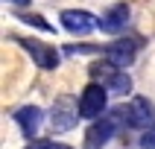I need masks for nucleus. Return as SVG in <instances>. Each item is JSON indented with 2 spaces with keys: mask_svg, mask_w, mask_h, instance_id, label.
<instances>
[{
  "mask_svg": "<svg viewBox=\"0 0 155 149\" xmlns=\"http://www.w3.org/2000/svg\"><path fill=\"white\" fill-rule=\"evenodd\" d=\"M111 117L117 120V126L123 129H140L147 131L149 126H155V102L147 96H132L126 105L114 108Z\"/></svg>",
  "mask_w": 155,
  "mask_h": 149,
  "instance_id": "f257e3e1",
  "label": "nucleus"
},
{
  "mask_svg": "<svg viewBox=\"0 0 155 149\" xmlns=\"http://www.w3.org/2000/svg\"><path fill=\"white\" fill-rule=\"evenodd\" d=\"M88 73H91V79H94V82H100V85L108 88V94L126 96V94L132 91V79H129V73H126L123 67H117V64H111L108 59L94 61V64L88 67Z\"/></svg>",
  "mask_w": 155,
  "mask_h": 149,
  "instance_id": "f03ea898",
  "label": "nucleus"
},
{
  "mask_svg": "<svg viewBox=\"0 0 155 149\" xmlns=\"http://www.w3.org/2000/svg\"><path fill=\"white\" fill-rule=\"evenodd\" d=\"M79 117H82V111H79V99H73V96L61 94L56 102H53L50 108V126L53 131H70L76 129Z\"/></svg>",
  "mask_w": 155,
  "mask_h": 149,
  "instance_id": "7ed1b4c3",
  "label": "nucleus"
},
{
  "mask_svg": "<svg viewBox=\"0 0 155 149\" xmlns=\"http://www.w3.org/2000/svg\"><path fill=\"white\" fill-rule=\"evenodd\" d=\"M108 108V88L100 85V82H91V85L82 88L79 94V111L85 120H100Z\"/></svg>",
  "mask_w": 155,
  "mask_h": 149,
  "instance_id": "20e7f679",
  "label": "nucleus"
},
{
  "mask_svg": "<svg viewBox=\"0 0 155 149\" xmlns=\"http://www.w3.org/2000/svg\"><path fill=\"white\" fill-rule=\"evenodd\" d=\"M15 44H21L26 53H29V59L35 61V67L41 70H56L61 61V53L53 47V44H44L38 41V38H21V35H15Z\"/></svg>",
  "mask_w": 155,
  "mask_h": 149,
  "instance_id": "39448f33",
  "label": "nucleus"
},
{
  "mask_svg": "<svg viewBox=\"0 0 155 149\" xmlns=\"http://www.w3.org/2000/svg\"><path fill=\"white\" fill-rule=\"evenodd\" d=\"M140 47H143V38H132V35H126V38H117V41L105 44L103 56L111 61V64H117V67H129L132 61H135V56H138Z\"/></svg>",
  "mask_w": 155,
  "mask_h": 149,
  "instance_id": "423d86ee",
  "label": "nucleus"
},
{
  "mask_svg": "<svg viewBox=\"0 0 155 149\" xmlns=\"http://www.w3.org/2000/svg\"><path fill=\"white\" fill-rule=\"evenodd\" d=\"M117 129H120V126H117V120H114L111 114H103L100 120H91V126H88V131H85V149H103L105 143L114 138Z\"/></svg>",
  "mask_w": 155,
  "mask_h": 149,
  "instance_id": "0eeeda50",
  "label": "nucleus"
},
{
  "mask_svg": "<svg viewBox=\"0 0 155 149\" xmlns=\"http://www.w3.org/2000/svg\"><path fill=\"white\" fill-rule=\"evenodd\" d=\"M59 21L70 35H88L100 26V18H94L88 9H64L59 15Z\"/></svg>",
  "mask_w": 155,
  "mask_h": 149,
  "instance_id": "6e6552de",
  "label": "nucleus"
},
{
  "mask_svg": "<svg viewBox=\"0 0 155 149\" xmlns=\"http://www.w3.org/2000/svg\"><path fill=\"white\" fill-rule=\"evenodd\" d=\"M12 120L18 123V129L24 131L26 138H35L38 129H41V123H44V111L38 105H21V108L12 114Z\"/></svg>",
  "mask_w": 155,
  "mask_h": 149,
  "instance_id": "1a4fd4ad",
  "label": "nucleus"
},
{
  "mask_svg": "<svg viewBox=\"0 0 155 149\" xmlns=\"http://www.w3.org/2000/svg\"><path fill=\"white\" fill-rule=\"evenodd\" d=\"M126 26H129V6H126V3H114V6L100 18V29L108 32V35L123 32Z\"/></svg>",
  "mask_w": 155,
  "mask_h": 149,
  "instance_id": "9d476101",
  "label": "nucleus"
},
{
  "mask_svg": "<svg viewBox=\"0 0 155 149\" xmlns=\"http://www.w3.org/2000/svg\"><path fill=\"white\" fill-rule=\"evenodd\" d=\"M18 21L26 24V26H35V29H41V32H53V24L44 21L41 15H35V12H18Z\"/></svg>",
  "mask_w": 155,
  "mask_h": 149,
  "instance_id": "9b49d317",
  "label": "nucleus"
},
{
  "mask_svg": "<svg viewBox=\"0 0 155 149\" xmlns=\"http://www.w3.org/2000/svg\"><path fill=\"white\" fill-rule=\"evenodd\" d=\"M26 149H70V146H64V143H56V140H35V143H29Z\"/></svg>",
  "mask_w": 155,
  "mask_h": 149,
  "instance_id": "f8f14e48",
  "label": "nucleus"
},
{
  "mask_svg": "<svg viewBox=\"0 0 155 149\" xmlns=\"http://www.w3.org/2000/svg\"><path fill=\"white\" fill-rule=\"evenodd\" d=\"M140 146L143 149H155V126H149V129L140 134Z\"/></svg>",
  "mask_w": 155,
  "mask_h": 149,
  "instance_id": "ddd939ff",
  "label": "nucleus"
},
{
  "mask_svg": "<svg viewBox=\"0 0 155 149\" xmlns=\"http://www.w3.org/2000/svg\"><path fill=\"white\" fill-rule=\"evenodd\" d=\"M6 3H18V6H26L29 0H6Z\"/></svg>",
  "mask_w": 155,
  "mask_h": 149,
  "instance_id": "4468645a",
  "label": "nucleus"
}]
</instances>
